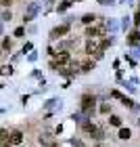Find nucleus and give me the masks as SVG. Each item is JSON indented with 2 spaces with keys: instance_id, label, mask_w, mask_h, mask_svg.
<instances>
[{
  "instance_id": "f257e3e1",
  "label": "nucleus",
  "mask_w": 140,
  "mask_h": 147,
  "mask_svg": "<svg viewBox=\"0 0 140 147\" xmlns=\"http://www.w3.org/2000/svg\"><path fill=\"white\" fill-rule=\"evenodd\" d=\"M94 105H96L94 95H84L82 97V111H84V116H90V113L94 111Z\"/></svg>"
},
{
  "instance_id": "f03ea898",
  "label": "nucleus",
  "mask_w": 140,
  "mask_h": 147,
  "mask_svg": "<svg viewBox=\"0 0 140 147\" xmlns=\"http://www.w3.org/2000/svg\"><path fill=\"white\" fill-rule=\"evenodd\" d=\"M38 143L42 145V147H59V143L55 141V137H52V135H48V132L40 135V137H38Z\"/></svg>"
},
{
  "instance_id": "7ed1b4c3",
  "label": "nucleus",
  "mask_w": 140,
  "mask_h": 147,
  "mask_svg": "<svg viewBox=\"0 0 140 147\" xmlns=\"http://www.w3.org/2000/svg\"><path fill=\"white\" fill-rule=\"evenodd\" d=\"M38 9H40V4H38V2H29L27 11H25V15H23V21H31V19H36Z\"/></svg>"
},
{
  "instance_id": "20e7f679",
  "label": "nucleus",
  "mask_w": 140,
  "mask_h": 147,
  "mask_svg": "<svg viewBox=\"0 0 140 147\" xmlns=\"http://www.w3.org/2000/svg\"><path fill=\"white\" fill-rule=\"evenodd\" d=\"M86 53H88V55H92V53H94L96 57H101V55H103L101 44H96V40H88V44H86Z\"/></svg>"
},
{
  "instance_id": "39448f33",
  "label": "nucleus",
  "mask_w": 140,
  "mask_h": 147,
  "mask_svg": "<svg viewBox=\"0 0 140 147\" xmlns=\"http://www.w3.org/2000/svg\"><path fill=\"white\" fill-rule=\"evenodd\" d=\"M69 32V23H65V25H61V28H55L50 32V38L52 40H57V38H61V36H65Z\"/></svg>"
},
{
  "instance_id": "423d86ee",
  "label": "nucleus",
  "mask_w": 140,
  "mask_h": 147,
  "mask_svg": "<svg viewBox=\"0 0 140 147\" xmlns=\"http://www.w3.org/2000/svg\"><path fill=\"white\" fill-rule=\"evenodd\" d=\"M57 63H59V65H67V63H71L69 53H61V55H57ZM57 63H50V67H57Z\"/></svg>"
},
{
  "instance_id": "0eeeda50",
  "label": "nucleus",
  "mask_w": 140,
  "mask_h": 147,
  "mask_svg": "<svg viewBox=\"0 0 140 147\" xmlns=\"http://www.w3.org/2000/svg\"><path fill=\"white\" fill-rule=\"evenodd\" d=\"M9 141H11L13 145H19V143H23V135H21L19 130H13L11 137H9Z\"/></svg>"
},
{
  "instance_id": "6e6552de",
  "label": "nucleus",
  "mask_w": 140,
  "mask_h": 147,
  "mask_svg": "<svg viewBox=\"0 0 140 147\" xmlns=\"http://www.w3.org/2000/svg\"><path fill=\"white\" fill-rule=\"evenodd\" d=\"M79 67H82V71H90V69H94V61H90V59H88V61H84Z\"/></svg>"
},
{
  "instance_id": "1a4fd4ad",
  "label": "nucleus",
  "mask_w": 140,
  "mask_h": 147,
  "mask_svg": "<svg viewBox=\"0 0 140 147\" xmlns=\"http://www.w3.org/2000/svg\"><path fill=\"white\" fill-rule=\"evenodd\" d=\"M69 4H71V0H65V2H61V4L57 6V13H65V11L69 9Z\"/></svg>"
},
{
  "instance_id": "9d476101",
  "label": "nucleus",
  "mask_w": 140,
  "mask_h": 147,
  "mask_svg": "<svg viewBox=\"0 0 140 147\" xmlns=\"http://www.w3.org/2000/svg\"><path fill=\"white\" fill-rule=\"evenodd\" d=\"M94 19H96V17L92 15V13H86V15L82 17V23H86V25H90L92 21H94Z\"/></svg>"
},
{
  "instance_id": "9b49d317",
  "label": "nucleus",
  "mask_w": 140,
  "mask_h": 147,
  "mask_svg": "<svg viewBox=\"0 0 140 147\" xmlns=\"http://www.w3.org/2000/svg\"><path fill=\"white\" fill-rule=\"evenodd\" d=\"M130 137H132V132H130V128H121V130H119V139H123V141H128Z\"/></svg>"
},
{
  "instance_id": "f8f14e48",
  "label": "nucleus",
  "mask_w": 140,
  "mask_h": 147,
  "mask_svg": "<svg viewBox=\"0 0 140 147\" xmlns=\"http://www.w3.org/2000/svg\"><path fill=\"white\" fill-rule=\"evenodd\" d=\"M138 40H140V32H132V34H130V44H136L138 42Z\"/></svg>"
},
{
  "instance_id": "ddd939ff",
  "label": "nucleus",
  "mask_w": 140,
  "mask_h": 147,
  "mask_svg": "<svg viewBox=\"0 0 140 147\" xmlns=\"http://www.w3.org/2000/svg\"><path fill=\"white\" fill-rule=\"evenodd\" d=\"M109 122H111V126H121V118L119 116H111Z\"/></svg>"
},
{
  "instance_id": "4468645a",
  "label": "nucleus",
  "mask_w": 140,
  "mask_h": 147,
  "mask_svg": "<svg viewBox=\"0 0 140 147\" xmlns=\"http://www.w3.org/2000/svg\"><path fill=\"white\" fill-rule=\"evenodd\" d=\"M92 137H94L96 141H103V139H105V130H103V128H96V132H94Z\"/></svg>"
},
{
  "instance_id": "2eb2a0df",
  "label": "nucleus",
  "mask_w": 140,
  "mask_h": 147,
  "mask_svg": "<svg viewBox=\"0 0 140 147\" xmlns=\"http://www.w3.org/2000/svg\"><path fill=\"white\" fill-rule=\"evenodd\" d=\"M2 49H4V51H11V40H9V38L2 40Z\"/></svg>"
},
{
  "instance_id": "dca6fc26",
  "label": "nucleus",
  "mask_w": 140,
  "mask_h": 147,
  "mask_svg": "<svg viewBox=\"0 0 140 147\" xmlns=\"http://www.w3.org/2000/svg\"><path fill=\"white\" fill-rule=\"evenodd\" d=\"M111 97H113V99H123V95H121L119 90H111Z\"/></svg>"
},
{
  "instance_id": "f3484780",
  "label": "nucleus",
  "mask_w": 140,
  "mask_h": 147,
  "mask_svg": "<svg viewBox=\"0 0 140 147\" xmlns=\"http://www.w3.org/2000/svg\"><path fill=\"white\" fill-rule=\"evenodd\" d=\"M23 34H25V28H17V30H15V36H17V38H21Z\"/></svg>"
},
{
  "instance_id": "a211bd4d",
  "label": "nucleus",
  "mask_w": 140,
  "mask_h": 147,
  "mask_svg": "<svg viewBox=\"0 0 140 147\" xmlns=\"http://www.w3.org/2000/svg\"><path fill=\"white\" fill-rule=\"evenodd\" d=\"M2 21H11V11H4L2 13Z\"/></svg>"
},
{
  "instance_id": "6ab92c4d",
  "label": "nucleus",
  "mask_w": 140,
  "mask_h": 147,
  "mask_svg": "<svg viewBox=\"0 0 140 147\" xmlns=\"http://www.w3.org/2000/svg\"><path fill=\"white\" fill-rule=\"evenodd\" d=\"M109 109H111V107H109L107 103H105V105H101V113H109Z\"/></svg>"
},
{
  "instance_id": "aec40b11",
  "label": "nucleus",
  "mask_w": 140,
  "mask_h": 147,
  "mask_svg": "<svg viewBox=\"0 0 140 147\" xmlns=\"http://www.w3.org/2000/svg\"><path fill=\"white\" fill-rule=\"evenodd\" d=\"M11 71H13V69L9 67V65H2V74H4V76H6V74H11Z\"/></svg>"
},
{
  "instance_id": "412c9836",
  "label": "nucleus",
  "mask_w": 140,
  "mask_h": 147,
  "mask_svg": "<svg viewBox=\"0 0 140 147\" xmlns=\"http://www.w3.org/2000/svg\"><path fill=\"white\" fill-rule=\"evenodd\" d=\"M134 23H136V25H140V11L134 15Z\"/></svg>"
},
{
  "instance_id": "4be33fe9",
  "label": "nucleus",
  "mask_w": 140,
  "mask_h": 147,
  "mask_svg": "<svg viewBox=\"0 0 140 147\" xmlns=\"http://www.w3.org/2000/svg\"><path fill=\"white\" fill-rule=\"evenodd\" d=\"M128 25H130V21H128V17H123V21H121V28L125 30V28H128Z\"/></svg>"
},
{
  "instance_id": "5701e85b",
  "label": "nucleus",
  "mask_w": 140,
  "mask_h": 147,
  "mask_svg": "<svg viewBox=\"0 0 140 147\" xmlns=\"http://www.w3.org/2000/svg\"><path fill=\"white\" fill-rule=\"evenodd\" d=\"M98 2H101V4H113L115 0H98Z\"/></svg>"
},
{
  "instance_id": "b1692460",
  "label": "nucleus",
  "mask_w": 140,
  "mask_h": 147,
  "mask_svg": "<svg viewBox=\"0 0 140 147\" xmlns=\"http://www.w3.org/2000/svg\"><path fill=\"white\" fill-rule=\"evenodd\" d=\"M11 2H13V0H2V4H4V6H9Z\"/></svg>"
},
{
  "instance_id": "393cba45",
  "label": "nucleus",
  "mask_w": 140,
  "mask_h": 147,
  "mask_svg": "<svg viewBox=\"0 0 140 147\" xmlns=\"http://www.w3.org/2000/svg\"><path fill=\"white\" fill-rule=\"evenodd\" d=\"M96 147H107V145H96Z\"/></svg>"
},
{
  "instance_id": "a878e982",
  "label": "nucleus",
  "mask_w": 140,
  "mask_h": 147,
  "mask_svg": "<svg viewBox=\"0 0 140 147\" xmlns=\"http://www.w3.org/2000/svg\"><path fill=\"white\" fill-rule=\"evenodd\" d=\"M138 126H140V120H138Z\"/></svg>"
}]
</instances>
